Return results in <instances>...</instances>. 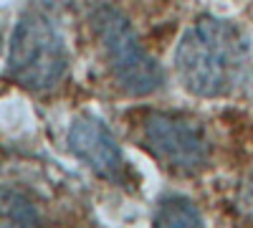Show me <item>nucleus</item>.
Returning a JSON list of instances; mask_svg holds the SVG:
<instances>
[{"label": "nucleus", "mask_w": 253, "mask_h": 228, "mask_svg": "<svg viewBox=\"0 0 253 228\" xmlns=\"http://www.w3.org/2000/svg\"><path fill=\"white\" fill-rule=\"evenodd\" d=\"M155 226L160 228H190V226H203V216L198 211V205L185 198V195H167L160 200L157 211H155Z\"/></svg>", "instance_id": "423d86ee"}, {"label": "nucleus", "mask_w": 253, "mask_h": 228, "mask_svg": "<svg viewBox=\"0 0 253 228\" xmlns=\"http://www.w3.org/2000/svg\"><path fill=\"white\" fill-rule=\"evenodd\" d=\"M69 150L99 178L117 182V185L129 182V170H126L124 152L101 119H96L91 114L79 117L69 130Z\"/></svg>", "instance_id": "39448f33"}, {"label": "nucleus", "mask_w": 253, "mask_h": 228, "mask_svg": "<svg viewBox=\"0 0 253 228\" xmlns=\"http://www.w3.org/2000/svg\"><path fill=\"white\" fill-rule=\"evenodd\" d=\"M69 71V48L46 15L26 13L18 20L8 48V74L31 91L56 87Z\"/></svg>", "instance_id": "f03ea898"}, {"label": "nucleus", "mask_w": 253, "mask_h": 228, "mask_svg": "<svg viewBox=\"0 0 253 228\" xmlns=\"http://www.w3.org/2000/svg\"><path fill=\"white\" fill-rule=\"evenodd\" d=\"M142 142L162 165L177 173H198L210 162L203 124L180 112H150L142 122Z\"/></svg>", "instance_id": "20e7f679"}, {"label": "nucleus", "mask_w": 253, "mask_h": 228, "mask_svg": "<svg viewBox=\"0 0 253 228\" xmlns=\"http://www.w3.org/2000/svg\"><path fill=\"white\" fill-rule=\"evenodd\" d=\"M248 41L243 31L225 18L200 15L185 31L175 51L180 84L195 96L218 99L230 94L246 74Z\"/></svg>", "instance_id": "f257e3e1"}, {"label": "nucleus", "mask_w": 253, "mask_h": 228, "mask_svg": "<svg viewBox=\"0 0 253 228\" xmlns=\"http://www.w3.org/2000/svg\"><path fill=\"white\" fill-rule=\"evenodd\" d=\"M94 31L101 41V48L109 58V66L119 87L132 96H147L162 87L165 74L160 64L144 51L139 38L117 8L99 5L91 15Z\"/></svg>", "instance_id": "7ed1b4c3"}]
</instances>
